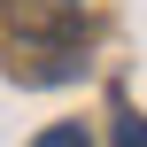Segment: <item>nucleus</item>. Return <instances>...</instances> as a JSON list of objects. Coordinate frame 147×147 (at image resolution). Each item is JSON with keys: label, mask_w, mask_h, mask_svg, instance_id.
Listing matches in <instances>:
<instances>
[{"label": "nucleus", "mask_w": 147, "mask_h": 147, "mask_svg": "<svg viewBox=\"0 0 147 147\" xmlns=\"http://www.w3.org/2000/svg\"><path fill=\"white\" fill-rule=\"evenodd\" d=\"M31 147H93V140H85V124H47Z\"/></svg>", "instance_id": "obj_1"}, {"label": "nucleus", "mask_w": 147, "mask_h": 147, "mask_svg": "<svg viewBox=\"0 0 147 147\" xmlns=\"http://www.w3.org/2000/svg\"><path fill=\"white\" fill-rule=\"evenodd\" d=\"M116 147H147V116L124 109V116H116Z\"/></svg>", "instance_id": "obj_2"}]
</instances>
